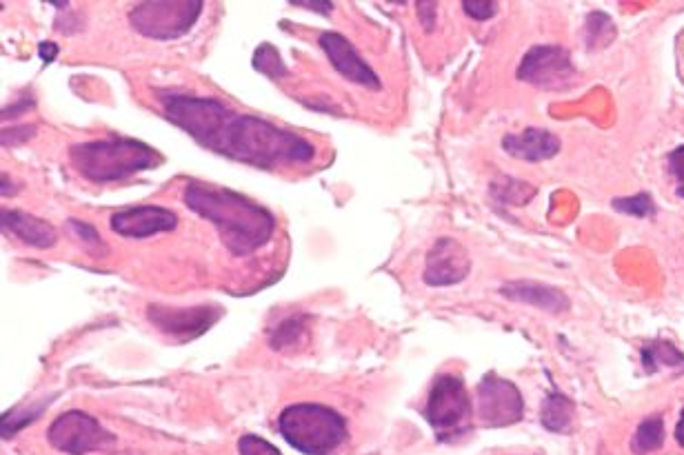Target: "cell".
<instances>
[{
	"instance_id": "1f68e13d",
	"label": "cell",
	"mask_w": 684,
	"mask_h": 455,
	"mask_svg": "<svg viewBox=\"0 0 684 455\" xmlns=\"http://www.w3.org/2000/svg\"><path fill=\"white\" fill-rule=\"evenodd\" d=\"M676 440L680 447H684V409L680 413V422H678V427H676Z\"/></svg>"
},
{
	"instance_id": "d4e9b609",
	"label": "cell",
	"mask_w": 684,
	"mask_h": 455,
	"mask_svg": "<svg viewBox=\"0 0 684 455\" xmlns=\"http://www.w3.org/2000/svg\"><path fill=\"white\" fill-rule=\"evenodd\" d=\"M238 451H240V455H283L274 447V444L267 442L265 438H260V436H243L240 438Z\"/></svg>"
},
{
	"instance_id": "9a60e30c",
	"label": "cell",
	"mask_w": 684,
	"mask_h": 455,
	"mask_svg": "<svg viewBox=\"0 0 684 455\" xmlns=\"http://www.w3.org/2000/svg\"><path fill=\"white\" fill-rule=\"evenodd\" d=\"M3 227L12 231L20 242L36 249H52L58 240L56 229L49 222L32 214H25V211L3 209Z\"/></svg>"
},
{
	"instance_id": "30bf717a",
	"label": "cell",
	"mask_w": 684,
	"mask_h": 455,
	"mask_svg": "<svg viewBox=\"0 0 684 455\" xmlns=\"http://www.w3.org/2000/svg\"><path fill=\"white\" fill-rule=\"evenodd\" d=\"M220 316H223V311L214 305H200L189 309L149 305L147 309V318L154 327L180 340H194L203 336V333L216 325Z\"/></svg>"
},
{
	"instance_id": "4dcf8cb0",
	"label": "cell",
	"mask_w": 684,
	"mask_h": 455,
	"mask_svg": "<svg viewBox=\"0 0 684 455\" xmlns=\"http://www.w3.org/2000/svg\"><path fill=\"white\" fill-rule=\"evenodd\" d=\"M291 5H294V7H305V9H316V12L323 14V16H329L331 9H334V5H331V3H316V0H314V3H307V0H294V3H291Z\"/></svg>"
},
{
	"instance_id": "7a4b0ae2",
	"label": "cell",
	"mask_w": 684,
	"mask_h": 455,
	"mask_svg": "<svg viewBox=\"0 0 684 455\" xmlns=\"http://www.w3.org/2000/svg\"><path fill=\"white\" fill-rule=\"evenodd\" d=\"M185 205L216 227L223 245L234 256H249L265 247L276 231V216L234 189L189 180Z\"/></svg>"
},
{
	"instance_id": "f546056e",
	"label": "cell",
	"mask_w": 684,
	"mask_h": 455,
	"mask_svg": "<svg viewBox=\"0 0 684 455\" xmlns=\"http://www.w3.org/2000/svg\"><path fill=\"white\" fill-rule=\"evenodd\" d=\"M38 56H40V60H43L45 65L54 63L56 56H58V45L56 43H49V40H47V43H40L38 45Z\"/></svg>"
},
{
	"instance_id": "ba28073f",
	"label": "cell",
	"mask_w": 684,
	"mask_h": 455,
	"mask_svg": "<svg viewBox=\"0 0 684 455\" xmlns=\"http://www.w3.org/2000/svg\"><path fill=\"white\" fill-rule=\"evenodd\" d=\"M478 416L487 427H507L520 422L525 413V400L516 384L500 378L498 373H487L476 391Z\"/></svg>"
},
{
	"instance_id": "5bb4252c",
	"label": "cell",
	"mask_w": 684,
	"mask_h": 455,
	"mask_svg": "<svg viewBox=\"0 0 684 455\" xmlns=\"http://www.w3.org/2000/svg\"><path fill=\"white\" fill-rule=\"evenodd\" d=\"M502 149L518 160L540 163V160H549L558 154L560 140L547 129L529 127L522 134H509L502 138Z\"/></svg>"
},
{
	"instance_id": "5b68a950",
	"label": "cell",
	"mask_w": 684,
	"mask_h": 455,
	"mask_svg": "<svg viewBox=\"0 0 684 455\" xmlns=\"http://www.w3.org/2000/svg\"><path fill=\"white\" fill-rule=\"evenodd\" d=\"M471 413H474V404H471L462 378L454 376V373L438 376L429 391L425 409V418L431 429L436 431L438 440L451 442L467 433L471 429Z\"/></svg>"
},
{
	"instance_id": "e0dca14e",
	"label": "cell",
	"mask_w": 684,
	"mask_h": 455,
	"mask_svg": "<svg viewBox=\"0 0 684 455\" xmlns=\"http://www.w3.org/2000/svg\"><path fill=\"white\" fill-rule=\"evenodd\" d=\"M573 416H576V404L562 393H549L540 407V422L553 433L569 431Z\"/></svg>"
},
{
	"instance_id": "2e32d148",
	"label": "cell",
	"mask_w": 684,
	"mask_h": 455,
	"mask_svg": "<svg viewBox=\"0 0 684 455\" xmlns=\"http://www.w3.org/2000/svg\"><path fill=\"white\" fill-rule=\"evenodd\" d=\"M502 293H505V296L511 300L527 302V305H533L551 313H560L569 309V300L565 298V293H560L545 285H538V282H509V285L502 287Z\"/></svg>"
},
{
	"instance_id": "ac0fdd59",
	"label": "cell",
	"mask_w": 684,
	"mask_h": 455,
	"mask_svg": "<svg viewBox=\"0 0 684 455\" xmlns=\"http://www.w3.org/2000/svg\"><path fill=\"white\" fill-rule=\"evenodd\" d=\"M662 444H665V422L660 416H653L640 424L636 436L631 440V449L638 455H647L658 451Z\"/></svg>"
},
{
	"instance_id": "277c9868",
	"label": "cell",
	"mask_w": 684,
	"mask_h": 455,
	"mask_svg": "<svg viewBox=\"0 0 684 455\" xmlns=\"http://www.w3.org/2000/svg\"><path fill=\"white\" fill-rule=\"evenodd\" d=\"M280 436L305 455H334L349 438L347 422L325 404H289L278 418Z\"/></svg>"
},
{
	"instance_id": "7402d4cb",
	"label": "cell",
	"mask_w": 684,
	"mask_h": 455,
	"mask_svg": "<svg viewBox=\"0 0 684 455\" xmlns=\"http://www.w3.org/2000/svg\"><path fill=\"white\" fill-rule=\"evenodd\" d=\"M47 404L49 402H38L34 409H25V407H16L12 411H7L5 416H3V438L9 440L14 436L16 431H20L23 427H27V424H32L40 413H43L47 409Z\"/></svg>"
},
{
	"instance_id": "4fadbf2b",
	"label": "cell",
	"mask_w": 684,
	"mask_h": 455,
	"mask_svg": "<svg viewBox=\"0 0 684 455\" xmlns=\"http://www.w3.org/2000/svg\"><path fill=\"white\" fill-rule=\"evenodd\" d=\"M109 225H112V231H116L118 236L140 240L174 231L178 225V218L174 211H169L165 207L140 205L116 211V214L109 218Z\"/></svg>"
},
{
	"instance_id": "9c48e42d",
	"label": "cell",
	"mask_w": 684,
	"mask_h": 455,
	"mask_svg": "<svg viewBox=\"0 0 684 455\" xmlns=\"http://www.w3.org/2000/svg\"><path fill=\"white\" fill-rule=\"evenodd\" d=\"M518 78L542 89H567L576 80V69L571 65L567 49L558 45H536L522 58Z\"/></svg>"
},
{
	"instance_id": "7c38bea8",
	"label": "cell",
	"mask_w": 684,
	"mask_h": 455,
	"mask_svg": "<svg viewBox=\"0 0 684 455\" xmlns=\"http://www.w3.org/2000/svg\"><path fill=\"white\" fill-rule=\"evenodd\" d=\"M471 271V258L467 249L454 238H440L429 249L422 280L429 287H451L465 280Z\"/></svg>"
},
{
	"instance_id": "83f0119b",
	"label": "cell",
	"mask_w": 684,
	"mask_h": 455,
	"mask_svg": "<svg viewBox=\"0 0 684 455\" xmlns=\"http://www.w3.org/2000/svg\"><path fill=\"white\" fill-rule=\"evenodd\" d=\"M669 169L673 178L678 180V196L684 198V147L673 149L669 154Z\"/></svg>"
},
{
	"instance_id": "8fae6325",
	"label": "cell",
	"mask_w": 684,
	"mask_h": 455,
	"mask_svg": "<svg viewBox=\"0 0 684 455\" xmlns=\"http://www.w3.org/2000/svg\"><path fill=\"white\" fill-rule=\"evenodd\" d=\"M318 45L329 58V63L334 65L336 72L342 78H347L349 83L374 91L380 89L378 74L365 63V58L358 54V49L347 36L338 32H323L318 38Z\"/></svg>"
},
{
	"instance_id": "ffe728a7",
	"label": "cell",
	"mask_w": 684,
	"mask_h": 455,
	"mask_svg": "<svg viewBox=\"0 0 684 455\" xmlns=\"http://www.w3.org/2000/svg\"><path fill=\"white\" fill-rule=\"evenodd\" d=\"M254 69L260 74H265L271 80H280L289 74L287 65L283 63V58H280L278 49L269 43L258 45V49L254 52Z\"/></svg>"
},
{
	"instance_id": "6da1fadb",
	"label": "cell",
	"mask_w": 684,
	"mask_h": 455,
	"mask_svg": "<svg viewBox=\"0 0 684 455\" xmlns=\"http://www.w3.org/2000/svg\"><path fill=\"white\" fill-rule=\"evenodd\" d=\"M183 129L214 154L267 171L305 165L316 156V147L307 138L265 118L236 114L216 98H196L187 107Z\"/></svg>"
},
{
	"instance_id": "484cf974",
	"label": "cell",
	"mask_w": 684,
	"mask_h": 455,
	"mask_svg": "<svg viewBox=\"0 0 684 455\" xmlns=\"http://www.w3.org/2000/svg\"><path fill=\"white\" fill-rule=\"evenodd\" d=\"M462 9H465L471 18L489 20L496 14L498 5L494 3V0H465V3H462Z\"/></svg>"
},
{
	"instance_id": "603a6c76",
	"label": "cell",
	"mask_w": 684,
	"mask_h": 455,
	"mask_svg": "<svg viewBox=\"0 0 684 455\" xmlns=\"http://www.w3.org/2000/svg\"><path fill=\"white\" fill-rule=\"evenodd\" d=\"M305 320L307 318H287L280 322V327L274 331V336H271V347H276V349L294 347L300 340V336L305 333Z\"/></svg>"
},
{
	"instance_id": "f1b7e54d",
	"label": "cell",
	"mask_w": 684,
	"mask_h": 455,
	"mask_svg": "<svg viewBox=\"0 0 684 455\" xmlns=\"http://www.w3.org/2000/svg\"><path fill=\"white\" fill-rule=\"evenodd\" d=\"M418 18H420V25L425 27V32H434L436 27V3H418Z\"/></svg>"
},
{
	"instance_id": "d6986e66",
	"label": "cell",
	"mask_w": 684,
	"mask_h": 455,
	"mask_svg": "<svg viewBox=\"0 0 684 455\" xmlns=\"http://www.w3.org/2000/svg\"><path fill=\"white\" fill-rule=\"evenodd\" d=\"M642 362H645L647 371L653 373L660 367H678V364H684V356L676 347L669 345V342H653V345L642 349Z\"/></svg>"
},
{
	"instance_id": "3957f363",
	"label": "cell",
	"mask_w": 684,
	"mask_h": 455,
	"mask_svg": "<svg viewBox=\"0 0 684 455\" xmlns=\"http://www.w3.org/2000/svg\"><path fill=\"white\" fill-rule=\"evenodd\" d=\"M69 163L83 178L103 185V182H118L163 165V156L140 140L112 136L72 145Z\"/></svg>"
},
{
	"instance_id": "4316f807",
	"label": "cell",
	"mask_w": 684,
	"mask_h": 455,
	"mask_svg": "<svg viewBox=\"0 0 684 455\" xmlns=\"http://www.w3.org/2000/svg\"><path fill=\"white\" fill-rule=\"evenodd\" d=\"M36 127L32 125H20V127H9L3 131V147H16L27 143L29 138H34Z\"/></svg>"
},
{
	"instance_id": "cb8c5ba5",
	"label": "cell",
	"mask_w": 684,
	"mask_h": 455,
	"mask_svg": "<svg viewBox=\"0 0 684 455\" xmlns=\"http://www.w3.org/2000/svg\"><path fill=\"white\" fill-rule=\"evenodd\" d=\"M613 207L622 211V214H631V216H640V218L651 216L653 211H656L651 196H647V194H638L633 198H618V200H613Z\"/></svg>"
},
{
	"instance_id": "8992f818",
	"label": "cell",
	"mask_w": 684,
	"mask_h": 455,
	"mask_svg": "<svg viewBox=\"0 0 684 455\" xmlns=\"http://www.w3.org/2000/svg\"><path fill=\"white\" fill-rule=\"evenodd\" d=\"M203 12L200 0H163V3H138L129 12V25L140 36L154 40H174L185 36Z\"/></svg>"
},
{
	"instance_id": "44dd1931",
	"label": "cell",
	"mask_w": 684,
	"mask_h": 455,
	"mask_svg": "<svg viewBox=\"0 0 684 455\" xmlns=\"http://www.w3.org/2000/svg\"><path fill=\"white\" fill-rule=\"evenodd\" d=\"M69 231H72V234L76 236V240H80V245H83L87 254H92L94 258H105L107 256L105 240L100 238L98 229L94 225L72 218L69 220Z\"/></svg>"
},
{
	"instance_id": "52a82bcc",
	"label": "cell",
	"mask_w": 684,
	"mask_h": 455,
	"mask_svg": "<svg viewBox=\"0 0 684 455\" xmlns=\"http://www.w3.org/2000/svg\"><path fill=\"white\" fill-rule=\"evenodd\" d=\"M47 440L56 451L67 455H85L103 451L116 444V438L96 418L85 411H67L47 429Z\"/></svg>"
}]
</instances>
